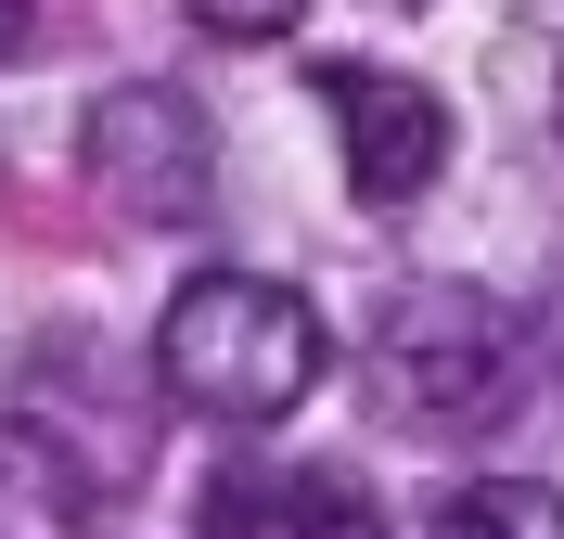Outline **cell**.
Listing matches in <instances>:
<instances>
[{
    "label": "cell",
    "mask_w": 564,
    "mask_h": 539,
    "mask_svg": "<svg viewBox=\"0 0 564 539\" xmlns=\"http://www.w3.org/2000/svg\"><path fill=\"white\" fill-rule=\"evenodd\" d=\"M321 309L270 270H193L154 322V386L206 424H282L321 386Z\"/></svg>",
    "instance_id": "obj_1"
},
{
    "label": "cell",
    "mask_w": 564,
    "mask_h": 539,
    "mask_svg": "<svg viewBox=\"0 0 564 539\" xmlns=\"http://www.w3.org/2000/svg\"><path fill=\"white\" fill-rule=\"evenodd\" d=\"M372 398L423 436H475L527 398V322L475 283H398L372 322Z\"/></svg>",
    "instance_id": "obj_2"
},
{
    "label": "cell",
    "mask_w": 564,
    "mask_h": 539,
    "mask_svg": "<svg viewBox=\"0 0 564 539\" xmlns=\"http://www.w3.org/2000/svg\"><path fill=\"white\" fill-rule=\"evenodd\" d=\"M77 154H90V180L129 218H193L218 193V129L180 77H116L90 104V129H77Z\"/></svg>",
    "instance_id": "obj_3"
},
{
    "label": "cell",
    "mask_w": 564,
    "mask_h": 539,
    "mask_svg": "<svg viewBox=\"0 0 564 539\" xmlns=\"http://www.w3.org/2000/svg\"><path fill=\"white\" fill-rule=\"evenodd\" d=\"M321 116H334V142H347V193L359 206H423L436 168H449V116L436 90L398 65H321Z\"/></svg>",
    "instance_id": "obj_4"
},
{
    "label": "cell",
    "mask_w": 564,
    "mask_h": 539,
    "mask_svg": "<svg viewBox=\"0 0 564 539\" xmlns=\"http://www.w3.org/2000/svg\"><path fill=\"white\" fill-rule=\"evenodd\" d=\"M206 539H386V502L347 463H218Z\"/></svg>",
    "instance_id": "obj_5"
},
{
    "label": "cell",
    "mask_w": 564,
    "mask_h": 539,
    "mask_svg": "<svg viewBox=\"0 0 564 539\" xmlns=\"http://www.w3.org/2000/svg\"><path fill=\"white\" fill-rule=\"evenodd\" d=\"M90 514H104V488H90V463H77L52 424H0V539H90Z\"/></svg>",
    "instance_id": "obj_6"
},
{
    "label": "cell",
    "mask_w": 564,
    "mask_h": 539,
    "mask_svg": "<svg viewBox=\"0 0 564 539\" xmlns=\"http://www.w3.org/2000/svg\"><path fill=\"white\" fill-rule=\"evenodd\" d=\"M423 539H564V502H552V488H527V475H475Z\"/></svg>",
    "instance_id": "obj_7"
},
{
    "label": "cell",
    "mask_w": 564,
    "mask_h": 539,
    "mask_svg": "<svg viewBox=\"0 0 564 539\" xmlns=\"http://www.w3.org/2000/svg\"><path fill=\"white\" fill-rule=\"evenodd\" d=\"M180 13H193V26H218V39H282L308 0H180Z\"/></svg>",
    "instance_id": "obj_8"
},
{
    "label": "cell",
    "mask_w": 564,
    "mask_h": 539,
    "mask_svg": "<svg viewBox=\"0 0 564 539\" xmlns=\"http://www.w3.org/2000/svg\"><path fill=\"white\" fill-rule=\"evenodd\" d=\"M26 39H39V0H0V65H13Z\"/></svg>",
    "instance_id": "obj_9"
},
{
    "label": "cell",
    "mask_w": 564,
    "mask_h": 539,
    "mask_svg": "<svg viewBox=\"0 0 564 539\" xmlns=\"http://www.w3.org/2000/svg\"><path fill=\"white\" fill-rule=\"evenodd\" d=\"M398 13H411V0H398Z\"/></svg>",
    "instance_id": "obj_10"
}]
</instances>
